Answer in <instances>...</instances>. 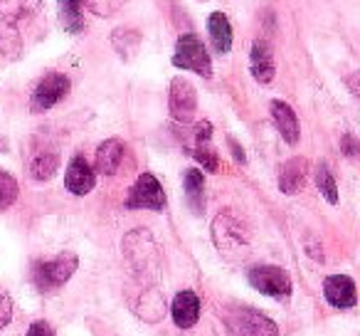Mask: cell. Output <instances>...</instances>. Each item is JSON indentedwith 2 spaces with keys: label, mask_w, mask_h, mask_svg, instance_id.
I'll return each mask as SVG.
<instances>
[{
  "label": "cell",
  "mask_w": 360,
  "mask_h": 336,
  "mask_svg": "<svg viewBox=\"0 0 360 336\" xmlns=\"http://www.w3.org/2000/svg\"><path fill=\"white\" fill-rule=\"evenodd\" d=\"M42 13V0H0V55L20 60L25 50V27Z\"/></svg>",
  "instance_id": "1"
},
{
  "label": "cell",
  "mask_w": 360,
  "mask_h": 336,
  "mask_svg": "<svg viewBox=\"0 0 360 336\" xmlns=\"http://www.w3.org/2000/svg\"><path fill=\"white\" fill-rule=\"evenodd\" d=\"M79 267V260L72 252H65V255H57L52 260L37 262L35 270H32V280H35V287L40 292H57L60 287H65L70 282V277L77 272Z\"/></svg>",
  "instance_id": "2"
},
{
  "label": "cell",
  "mask_w": 360,
  "mask_h": 336,
  "mask_svg": "<svg viewBox=\"0 0 360 336\" xmlns=\"http://www.w3.org/2000/svg\"><path fill=\"white\" fill-rule=\"evenodd\" d=\"M225 326L232 336H279V326L262 311L237 306L225 314Z\"/></svg>",
  "instance_id": "3"
},
{
  "label": "cell",
  "mask_w": 360,
  "mask_h": 336,
  "mask_svg": "<svg viewBox=\"0 0 360 336\" xmlns=\"http://www.w3.org/2000/svg\"><path fill=\"white\" fill-rule=\"evenodd\" d=\"M212 237H215L217 250L225 257L247 255V250H250V235L242 228V223L235 216H230V213H222V216L215 218V223H212Z\"/></svg>",
  "instance_id": "4"
},
{
  "label": "cell",
  "mask_w": 360,
  "mask_h": 336,
  "mask_svg": "<svg viewBox=\"0 0 360 336\" xmlns=\"http://www.w3.org/2000/svg\"><path fill=\"white\" fill-rule=\"evenodd\" d=\"M173 65L178 70H191L200 77H212V62L207 55L205 45L198 35H180L175 42V55H173Z\"/></svg>",
  "instance_id": "5"
},
{
  "label": "cell",
  "mask_w": 360,
  "mask_h": 336,
  "mask_svg": "<svg viewBox=\"0 0 360 336\" xmlns=\"http://www.w3.org/2000/svg\"><path fill=\"white\" fill-rule=\"evenodd\" d=\"M70 77L60 75V72H50L45 75L40 82H37L35 92H32V101H30V109L32 111H47L62 101L67 94H70Z\"/></svg>",
  "instance_id": "6"
},
{
  "label": "cell",
  "mask_w": 360,
  "mask_h": 336,
  "mask_svg": "<svg viewBox=\"0 0 360 336\" xmlns=\"http://www.w3.org/2000/svg\"><path fill=\"white\" fill-rule=\"evenodd\" d=\"M250 285L257 292H262L266 297H274V299L291 297V280L286 275V270H281V267H271V265L255 267L250 272Z\"/></svg>",
  "instance_id": "7"
},
{
  "label": "cell",
  "mask_w": 360,
  "mask_h": 336,
  "mask_svg": "<svg viewBox=\"0 0 360 336\" xmlns=\"http://www.w3.org/2000/svg\"><path fill=\"white\" fill-rule=\"evenodd\" d=\"M170 116L180 124H191L198 111V92L186 77H175L170 82Z\"/></svg>",
  "instance_id": "8"
},
{
  "label": "cell",
  "mask_w": 360,
  "mask_h": 336,
  "mask_svg": "<svg viewBox=\"0 0 360 336\" xmlns=\"http://www.w3.org/2000/svg\"><path fill=\"white\" fill-rule=\"evenodd\" d=\"M129 208H146V211H163L165 208V191L153 173H141L136 178L134 188L129 191Z\"/></svg>",
  "instance_id": "9"
},
{
  "label": "cell",
  "mask_w": 360,
  "mask_h": 336,
  "mask_svg": "<svg viewBox=\"0 0 360 336\" xmlns=\"http://www.w3.org/2000/svg\"><path fill=\"white\" fill-rule=\"evenodd\" d=\"M65 186L70 193L75 196H86L91 188L96 186V173L89 163H86L84 156H75L67 166V173H65Z\"/></svg>",
  "instance_id": "10"
},
{
  "label": "cell",
  "mask_w": 360,
  "mask_h": 336,
  "mask_svg": "<svg viewBox=\"0 0 360 336\" xmlns=\"http://www.w3.org/2000/svg\"><path fill=\"white\" fill-rule=\"evenodd\" d=\"M323 294H326V299H328V304L335 306V309H350V306H355V301H358V294H355V282L350 280L348 275L326 277Z\"/></svg>",
  "instance_id": "11"
},
{
  "label": "cell",
  "mask_w": 360,
  "mask_h": 336,
  "mask_svg": "<svg viewBox=\"0 0 360 336\" xmlns=\"http://www.w3.org/2000/svg\"><path fill=\"white\" fill-rule=\"evenodd\" d=\"M170 314H173L175 326L180 329H191L200 319V297L191 290H183L175 294L173 306H170Z\"/></svg>",
  "instance_id": "12"
},
{
  "label": "cell",
  "mask_w": 360,
  "mask_h": 336,
  "mask_svg": "<svg viewBox=\"0 0 360 336\" xmlns=\"http://www.w3.org/2000/svg\"><path fill=\"white\" fill-rule=\"evenodd\" d=\"M250 70L255 75V80L262 82V85H269L274 80V55H271V47L266 40H255L250 52Z\"/></svg>",
  "instance_id": "13"
},
{
  "label": "cell",
  "mask_w": 360,
  "mask_h": 336,
  "mask_svg": "<svg viewBox=\"0 0 360 336\" xmlns=\"http://www.w3.org/2000/svg\"><path fill=\"white\" fill-rule=\"evenodd\" d=\"M306 176H309V161L296 156V158H289L284 166H281L279 171V188L281 193L286 196H294L304 188L306 183Z\"/></svg>",
  "instance_id": "14"
},
{
  "label": "cell",
  "mask_w": 360,
  "mask_h": 336,
  "mask_svg": "<svg viewBox=\"0 0 360 336\" xmlns=\"http://www.w3.org/2000/svg\"><path fill=\"white\" fill-rule=\"evenodd\" d=\"M271 119H274L276 129H279L281 139L286 144H299V136H301V129H299V119H296L294 109H291L286 101L281 99H274L271 101Z\"/></svg>",
  "instance_id": "15"
},
{
  "label": "cell",
  "mask_w": 360,
  "mask_h": 336,
  "mask_svg": "<svg viewBox=\"0 0 360 336\" xmlns=\"http://www.w3.org/2000/svg\"><path fill=\"white\" fill-rule=\"evenodd\" d=\"M124 161V144L119 139H106L96 149V171L104 176H114Z\"/></svg>",
  "instance_id": "16"
},
{
  "label": "cell",
  "mask_w": 360,
  "mask_h": 336,
  "mask_svg": "<svg viewBox=\"0 0 360 336\" xmlns=\"http://www.w3.org/2000/svg\"><path fill=\"white\" fill-rule=\"evenodd\" d=\"M186 196H188V206L195 216H202L205 213V178L198 168H188L186 171Z\"/></svg>",
  "instance_id": "17"
},
{
  "label": "cell",
  "mask_w": 360,
  "mask_h": 336,
  "mask_svg": "<svg viewBox=\"0 0 360 336\" xmlns=\"http://www.w3.org/2000/svg\"><path fill=\"white\" fill-rule=\"evenodd\" d=\"M207 30H210V40L220 55H227L232 50V25L227 20L225 13H212L207 20Z\"/></svg>",
  "instance_id": "18"
},
{
  "label": "cell",
  "mask_w": 360,
  "mask_h": 336,
  "mask_svg": "<svg viewBox=\"0 0 360 336\" xmlns=\"http://www.w3.org/2000/svg\"><path fill=\"white\" fill-rule=\"evenodd\" d=\"M57 168H60V154L50 149L37 151L30 161V176L35 178V181H50L57 173Z\"/></svg>",
  "instance_id": "19"
},
{
  "label": "cell",
  "mask_w": 360,
  "mask_h": 336,
  "mask_svg": "<svg viewBox=\"0 0 360 336\" xmlns=\"http://www.w3.org/2000/svg\"><path fill=\"white\" fill-rule=\"evenodd\" d=\"M136 311H139V316H141V319H146V321H158V319H163V314H165V299H163V294H160L158 290H146L143 294H141Z\"/></svg>",
  "instance_id": "20"
},
{
  "label": "cell",
  "mask_w": 360,
  "mask_h": 336,
  "mask_svg": "<svg viewBox=\"0 0 360 336\" xmlns=\"http://www.w3.org/2000/svg\"><path fill=\"white\" fill-rule=\"evenodd\" d=\"M60 3V20L67 32L79 35L84 32V18H82V0H57Z\"/></svg>",
  "instance_id": "21"
},
{
  "label": "cell",
  "mask_w": 360,
  "mask_h": 336,
  "mask_svg": "<svg viewBox=\"0 0 360 336\" xmlns=\"http://www.w3.org/2000/svg\"><path fill=\"white\" fill-rule=\"evenodd\" d=\"M316 186H319V191L323 193V198L330 206L338 203V186H335L333 173H330V168L326 163H321L319 168H316Z\"/></svg>",
  "instance_id": "22"
},
{
  "label": "cell",
  "mask_w": 360,
  "mask_h": 336,
  "mask_svg": "<svg viewBox=\"0 0 360 336\" xmlns=\"http://www.w3.org/2000/svg\"><path fill=\"white\" fill-rule=\"evenodd\" d=\"M18 201V181L11 173L0 171V211H8Z\"/></svg>",
  "instance_id": "23"
},
{
  "label": "cell",
  "mask_w": 360,
  "mask_h": 336,
  "mask_svg": "<svg viewBox=\"0 0 360 336\" xmlns=\"http://www.w3.org/2000/svg\"><path fill=\"white\" fill-rule=\"evenodd\" d=\"M193 156H195L198 163H202V168H205V171L215 173L217 168H220V158H217V154H215V149L210 146V141H207V144H198L195 151H193Z\"/></svg>",
  "instance_id": "24"
},
{
  "label": "cell",
  "mask_w": 360,
  "mask_h": 336,
  "mask_svg": "<svg viewBox=\"0 0 360 336\" xmlns=\"http://www.w3.org/2000/svg\"><path fill=\"white\" fill-rule=\"evenodd\" d=\"M11 319H13V301L11 297L0 294V329L6 324H11Z\"/></svg>",
  "instance_id": "25"
},
{
  "label": "cell",
  "mask_w": 360,
  "mask_h": 336,
  "mask_svg": "<svg viewBox=\"0 0 360 336\" xmlns=\"http://www.w3.org/2000/svg\"><path fill=\"white\" fill-rule=\"evenodd\" d=\"M27 336H57V334L52 331V326L47 324V321H35V324H30V329H27Z\"/></svg>",
  "instance_id": "26"
},
{
  "label": "cell",
  "mask_w": 360,
  "mask_h": 336,
  "mask_svg": "<svg viewBox=\"0 0 360 336\" xmlns=\"http://www.w3.org/2000/svg\"><path fill=\"white\" fill-rule=\"evenodd\" d=\"M230 146H232V151H235V158H237V163H245V151L237 146V141H232L230 139Z\"/></svg>",
  "instance_id": "27"
},
{
  "label": "cell",
  "mask_w": 360,
  "mask_h": 336,
  "mask_svg": "<svg viewBox=\"0 0 360 336\" xmlns=\"http://www.w3.org/2000/svg\"><path fill=\"white\" fill-rule=\"evenodd\" d=\"M343 146H345V154H348V156H355V141H353V136H345V139H343Z\"/></svg>",
  "instance_id": "28"
}]
</instances>
